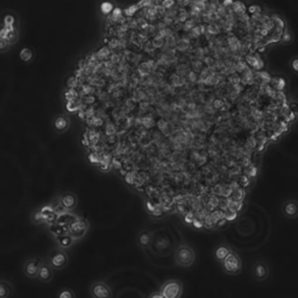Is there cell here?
Listing matches in <instances>:
<instances>
[{"label":"cell","instance_id":"1","mask_svg":"<svg viewBox=\"0 0 298 298\" xmlns=\"http://www.w3.org/2000/svg\"><path fill=\"white\" fill-rule=\"evenodd\" d=\"M161 295L162 298H178L183 293V285L179 281L169 279L161 286Z\"/></svg>","mask_w":298,"mask_h":298},{"label":"cell","instance_id":"2","mask_svg":"<svg viewBox=\"0 0 298 298\" xmlns=\"http://www.w3.org/2000/svg\"><path fill=\"white\" fill-rule=\"evenodd\" d=\"M175 260L177 264L182 265V267H190L195 262V252L191 247L185 245L181 246L176 252Z\"/></svg>","mask_w":298,"mask_h":298},{"label":"cell","instance_id":"3","mask_svg":"<svg viewBox=\"0 0 298 298\" xmlns=\"http://www.w3.org/2000/svg\"><path fill=\"white\" fill-rule=\"evenodd\" d=\"M0 27L10 30H20V19L13 11L6 10L0 14Z\"/></svg>","mask_w":298,"mask_h":298},{"label":"cell","instance_id":"4","mask_svg":"<svg viewBox=\"0 0 298 298\" xmlns=\"http://www.w3.org/2000/svg\"><path fill=\"white\" fill-rule=\"evenodd\" d=\"M222 262H224L225 270L226 272H228V274L235 275L241 270V261H240V257L236 255V253L232 252V250L227 254V256L222 260Z\"/></svg>","mask_w":298,"mask_h":298},{"label":"cell","instance_id":"5","mask_svg":"<svg viewBox=\"0 0 298 298\" xmlns=\"http://www.w3.org/2000/svg\"><path fill=\"white\" fill-rule=\"evenodd\" d=\"M50 265L54 269H62L66 267L68 263V255L62 250H55L52 255H50Z\"/></svg>","mask_w":298,"mask_h":298},{"label":"cell","instance_id":"6","mask_svg":"<svg viewBox=\"0 0 298 298\" xmlns=\"http://www.w3.org/2000/svg\"><path fill=\"white\" fill-rule=\"evenodd\" d=\"M41 263H42V261L40 260V258H31V260H28L24 265L25 275L30 278L37 277L39 268H40Z\"/></svg>","mask_w":298,"mask_h":298},{"label":"cell","instance_id":"7","mask_svg":"<svg viewBox=\"0 0 298 298\" xmlns=\"http://www.w3.org/2000/svg\"><path fill=\"white\" fill-rule=\"evenodd\" d=\"M86 229H88V224H86V221H84L83 219H77V220L71 222L70 234L75 239L82 238V236L86 233Z\"/></svg>","mask_w":298,"mask_h":298},{"label":"cell","instance_id":"8","mask_svg":"<svg viewBox=\"0 0 298 298\" xmlns=\"http://www.w3.org/2000/svg\"><path fill=\"white\" fill-rule=\"evenodd\" d=\"M91 295L97 298H109L111 296V289L106 283L97 282L91 286Z\"/></svg>","mask_w":298,"mask_h":298},{"label":"cell","instance_id":"9","mask_svg":"<svg viewBox=\"0 0 298 298\" xmlns=\"http://www.w3.org/2000/svg\"><path fill=\"white\" fill-rule=\"evenodd\" d=\"M0 38L9 42L11 46H14L19 41L20 30H10V28L0 27Z\"/></svg>","mask_w":298,"mask_h":298},{"label":"cell","instance_id":"10","mask_svg":"<svg viewBox=\"0 0 298 298\" xmlns=\"http://www.w3.org/2000/svg\"><path fill=\"white\" fill-rule=\"evenodd\" d=\"M37 277L42 282H49L50 279L53 278V269H52V267H50L49 264H46V263H43V262H42L40 268H39Z\"/></svg>","mask_w":298,"mask_h":298},{"label":"cell","instance_id":"11","mask_svg":"<svg viewBox=\"0 0 298 298\" xmlns=\"http://www.w3.org/2000/svg\"><path fill=\"white\" fill-rule=\"evenodd\" d=\"M69 126H70V121L67 117L64 116L56 117L55 120H54V128H55V131L59 133L66 132L67 129L69 128Z\"/></svg>","mask_w":298,"mask_h":298},{"label":"cell","instance_id":"12","mask_svg":"<svg viewBox=\"0 0 298 298\" xmlns=\"http://www.w3.org/2000/svg\"><path fill=\"white\" fill-rule=\"evenodd\" d=\"M77 204V198L76 196L73 195V193H66V195L62 196L61 198V205H62L64 209L71 210L76 206Z\"/></svg>","mask_w":298,"mask_h":298},{"label":"cell","instance_id":"13","mask_svg":"<svg viewBox=\"0 0 298 298\" xmlns=\"http://www.w3.org/2000/svg\"><path fill=\"white\" fill-rule=\"evenodd\" d=\"M283 212H284L285 217L288 218H295L298 212V206L295 200H289L284 204V207H283Z\"/></svg>","mask_w":298,"mask_h":298},{"label":"cell","instance_id":"14","mask_svg":"<svg viewBox=\"0 0 298 298\" xmlns=\"http://www.w3.org/2000/svg\"><path fill=\"white\" fill-rule=\"evenodd\" d=\"M254 276L257 279H264L268 276V268L267 265L262 262H258L254 267Z\"/></svg>","mask_w":298,"mask_h":298},{"label":"cell","instance_id":"15","mask_svg":"<svg viewBox=\"0 0 298 298\" xmlns=\"http://www.w3.org/2000/svg\"><path fill=\"white\" fill-rule=\"evenodd\" d=\"M19 56H20V60L23 61V62L31 63L34 59V53L31 48H28V47H25V48H23L20 50Z\"/></svg>","mask_w":298,"mask_h":298},{"label":"cell","instance_id":"16","mask_svg":"<svg viewBox=\"0 0 298 298\" xmlns=\"http://www.w3.org/2000/svg\"><path fill=\"white\" fill-rule=\"evenodd\" d=\"M12 292V286L9 282L0 279V298H9Z\"/></svg>","mask_w":298,"mask_h":298},{"label":"cell","instance_id":"17","mask_svg":"<svg viewBox=\"0 0 298 298\" xmlns=\"http://www.w3.org/2000/svg\"><path fill=\"white\" fill-rule=\"evenodd\" d=\"M229 252H231V249H229L227 246H225V245L219 246L218 248L215 249V252H214L215 258H217V260H219V261H222L226 256H227V254Z\"/></svg>","mask_w":298,"mask_h":298},{"label":"cell","instance_id":"18","mask_svg":"<svg viewBox=\"0 0 298 298\" xmlns=\"http://www.w3.org/2000/svg\"><path fill=\"white\" fill-rule=\"evenodd\" d=\"M150 242H152V236H150L149 233L143 232L139 235V243L142 247H148L150 245Z\"/></svg>","mask_w":298,"mask_h":298},{"label":"cell","instance_id":"19","mask_svg":"<svg viewBox=\"0 0 298 298\" xmlns=\"http://www.w3.org/2000/svg\"><path fill=\"white\" fill-rule=\"evenodd\" d=\"M59 242L62 247H70L73 245V239L70 236H60Z\"/></svg>","mask_w":298,"mask_h":298},{"label":"cell","instance_id":"20","mask_svg":"<svg viewBox=\"0 0 298 298\" xmlns=\"http://www.w3.org/2000/svg\"><path fill=\"white\" fill-rule=\"evenodd\" d=\"M100 9H102V12L104 14H110L113 11V5L109 2H105V3L102 4Z\"/></svg>","mask_w":298,"mask_h":298},{"label":"cell","instance_id":"21","mask_svg":"<svg viewBox=\"0 0 298 298\" xmlns=\"http://www.w3.org/2000/svg\"><path fill=\"white\" fill-rule=\"evenodd\" d=\"M11 46L9 42H6L4 39L0 38V53H7L11 49Z\"/></svg>","mask_w":298,"mask_h":298},{"label":"cell","instance_id":"22","mask_svg":"<svg viewBox=\"0 0 298 298\" xmlns=\"http://www.w3.org/2000/svg\"><path fill=\"white\" fill-rule=\"evenodd\" d=\"M59 297L60 298H73L74 297V293L71 292L69 289H66V290H63L62 292L59 293Z\"/></svg>","mask_w":298,"mask_h":298},{"label":"cell","instance_id":"23","mask_svg":"<svg viewBox=\"0 0 298 298\" xmlns=\"http://www.w3.org/2000/svg\"><path fill=\"white\" fill-rule=\"evenodd\" d=\"M34 221L35 222H40V221H43V218L40 212H37L34 214Z\"/></svg>","mask_w":298,"mask_h":298},{"label":"cell","instance_id":"24","mask_svg":"<svg viewBox=\"0 0 298 298\" xmlns=\"http://www.w3.org/2000/svg\"><path fill=\"white\" fill-rule=\"evenodd\" d=\"M292 68H293V70H295V71H298V60H297V59L293 60V62H292Z\"/></svg>","mask_w":298,"mask_h":298},{"label":"cell","instance_id":"25","mask_svg":"<svg viewBox=\"0 0 298 298\" xmlns=\"http://www.w3.org/2000/svg\"><path fill=\"white\" fill-rule=\"evenodd\" d=\"M162 298V295H161V292H155V293H152V295H150V298Z\"/></svg>","mask_w":298,"mask_h":298},{"label":"cell","instance_id":"26","mask_svg":"<svg viewBox=\"0 0 298 298\" xmlns=\"http://www.w3.org/2000/svg\"><path fill=\"white\" fill-rule=\"evenodd\" d=\"M193 224H195V226H198V227H200V226H202V225H200L199 221H193Z\"/></svg>","mask_w":298,"mask_h":298}]
</instances>
